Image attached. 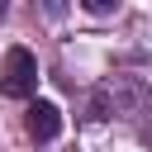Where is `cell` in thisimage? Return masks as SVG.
Instances as JSON below:
<instances>
[{
    "mask_svg": "<svg viewBox=\"0 0 152 152\" xmlns=\"http://www.w3.org/2000/svg\"><path fill=\"white\" fill-rule=\"evenodd\" d=\"M38 90V57L28 48H10L0 62V95L5 100H28Z\"/></svg>",
    "mask_w": 152,
    "mask_h": 152,
    "instance_id": "cell-1",
    "label": "cell"
},
{
    "mask_svg": "<svg viewBox=\"0 0 152 152\" xmlns=\"http://www.w3.org/2000/svg\"><path fill=\"white\" fill-rule=\"evenodd\" d=\"M62 133V109L52 104V100H38V104H28V138H38V142H52Z\"/></svg>",
    "mask_w": 152,
    "mask_h": 152,
    "instance_id": "cell-2",
    "label": "cell"
},
{
    "mask_svg": "<svg viewBox=\"0 0 152 152\" xmlns=\"http://www.w3.org/2000/svg\"><path fill=\"white\" fill-rule=\"evenodd\" d=\"M86 10H90V14H109L114 5H109V0H86Z\"/></svg>",
    "mask_w": 152,
    "mask_h": 152,
    "instance_id": "cell-3",
    "label": "cell"
},
{
    "mask_svg": "<svg viewBox=\"0 0 152 152\" xmlns=\"http://www.w3.org/2000/svg\"><path fill=\"white\" fill-rule=\"evenodd\" d=\"M0 14H5V5H0Z\"/></svg>",
    "mask_w": 152,
    "mask_h": 152,
    "instance_id": "cell-4",
    "label": "cell"
}]
</instances>
